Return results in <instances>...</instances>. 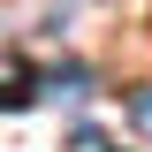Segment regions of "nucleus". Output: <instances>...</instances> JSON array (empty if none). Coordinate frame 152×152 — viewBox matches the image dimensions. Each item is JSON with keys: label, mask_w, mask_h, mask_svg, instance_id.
<instances>
[{"label": "nucleus", "mask_w": 152, "mask_h": 152, "mask_svg": "<svg viewBox=\"0 0 152 152\" xmlns=\"http://www.w3.org/2000/svg\"><path fill=\"white\" fill-rule=\"evenodd\" d=\"M0 99H8V107H31V99H38V76H31L23 53H8V91H0Z\"/></svg>", "instance_id": "1"}, {"label": "nucleus", "mask_w": 152, "mask_h": 152, "mask_svg": "<svg viewBox=\"0 0 152 152\" xmlns=\"http://www.w3.org/2000/svg\"><path fill=\"white\" fill-rule=\"evenodd\" d=\"M129 122H137V129L152 137V91H129Z\"/></svg>", "instance_id": "2"}, {"label": "nucleus", "mask_w": 152, "mask_h": 152, "mask_svg": "<svg viewBox=\"0 0 152 152\" xmlns=\"http://www.w3.org/2000/svg\"><path fill=\"white\" fill-rule=\"evenodd\" d=\"M76 152H107V137H99V129H84V137H76Z\"/></svg>", "instance_id": "3"}]
</instances>
